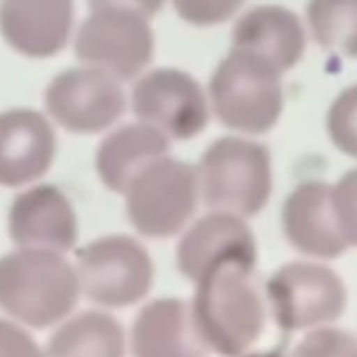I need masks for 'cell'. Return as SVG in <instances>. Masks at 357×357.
<instances>
[{"mask_svg":"<svg viewBox=\"0 0 357 357\" xmlns=\"http://www.w3.org/2000/svg\"><path fill=\"white\" fill-rule=\"evenodd\" d=\"M75 272L82 295L102 310L140 303L155 280L146 247L128 234H109L88 243L77 251Z\"/></svg>","mask_w":357,"mask_h":357,"instance_id":"8992f818","label":"cell"},{"mask_svg":"<svg viewBox=\"0 0 357 357\" xmlns=\"http://www.w3.org/2000/svg\"><path fill=\"white\" fill-rule=\"evenodd\" d=\"M195 287L192 318L209 354L247 356L266 326V305L253 270L224 266L203 276Z\"/></svg>","mask_w":357,"mask_h":357,"instance_id":"7a4b0ae2","label":"cell"},{"mask_svg":"<svg viewBox=\"0 0 357 357\" xmlns=\"http://www.w3.org/2000/svg\"><path fill=\"white\" fill-rule=\"evenodd\" d=\"M289 357H357V339L341 328L322 326L310 331Z\"/></svg>","mask_w":357,"mask_h":357,"instance_id":"7402d4cb","label":"cell"},{"mask_svg":"<svg viewBox=\"0 0 357 357\" xmlns=\"http://www.w3.org/2000/svg\"><path fill=\"white\" fill-rule=\"evenodd\" d=\"M284 236L293 249L312 259H335L347 251L331 203V186L320 180L301 182L282 207Z\"/></svg>","mask_w":357,"mask_h":357,"instance_id":"9a60e30c","label":"cell"},{"mask_svg":"<svg viewBox=\"0 0 357 357\" xmlns=\"http://www.w3.org/2000/svg\"><path fill=\"white\" fill-rule=\"evenodd\" d=\"M199 195L211 211L257 215L272 195V155L261 142L224 136L207 146L199 165Z\"/></svg>","mask_w":357,"mask_h":357,"instance_id":"277c9868","label":"cell"},{"mask_svg":"<svg viewBox=\"0 0 357 357\" xmlns=\"http://www.w3.org/2000/svg\"><path fill=\"white\" fill-rule=\"evenodd\" d=\"M73 0H0V36L19 54L50 59L71 36Z\"/></svg>","mask_w":357,"mask_h":357,"instance_id":"5bb4252c","label":"cell"},{"mask_svg":"<svg viewBox=\"0 0 357 357\" xmlns=\"http://www.w3.org/2000/svg\"><path fill=\"white\" fill-rule=\"evenodd\" d=\"M333 213L347 247H357V167L331 186Z\"/></svg>","mask_w":357,"mask_h":357,"instance_id":"603a6c76","label":"cell"},{"mask_svg":"<svg viewBox=\"0 0 357 357\" xmlns=\"http://www.w3.org/2000/svg\"><path fill=\"white\" fill-rule=\"evenodd\" d=\"M121 322L100 310L82 312L59 324L46 345V357H123Z\"/></svg>","mask_w":357,"mask_h":357,"instance_id":"d6986e66","label":"cell"},{"mask_svg":"<svg viewBox=\"0 0 357 357\" xmlns=\"http://www.w3.org/2000/svg\"><path fill=\"white\" fill-rule=\"evenodd\" d=\"M178 17L197 27H211L238 13L245 0H172Z\"/></svg>","mask_w":357,"mask_h":357,"instance_id":"cb8c5ba5","label":"cell"},{"mask_svg":"<svg viewBox=\"0 0 357 357\" xmlns=\"http://www.w3.org/2000/svg\"><path fill=\"white\" fill-rule=\"evenodd\" d=\"M169 149L172 140L144 121L121 126L98 144L94 157L96 174L111 192L123 195L136 174L151 161L169 155Z\"/></svg>","mask_w":357,"mask_h":357,"instance_id":"ac0fdd59","label":"cell"},{"mask_svg":"<svg viewBox=\"0 0 357 357\" xmlns=\"http://www.w3.org/2000/svg\"><path fill=\"white\" fill-rule=\"evenodd\" d=\"M138 121L161 130L169 140H190L209 123V98L201 84L176 67L144 73L132 88Z\"/></svg>","mask_w":357,"mask_h":357,"instance_id":"30bf717a","label":"cell"},{"mask_svg":"<svg viewBox=\"0 0 357 357\" xmlns=\"http://www.w3.org/2000/svg\"><path fill=\"white\" fill-rule=\"evenodd\" d=\"M73 50L84 65L100 67L119 82L134 79L155 54L151 19L130 8H94L79 25Z\"/></svg>","mask_w":357,"mask_h":357,"instance_id":"ba28073f","label":"cell"},{"mask_svg":"<svg viewBox=\"0 0 357 357\" xmlns=\"http://www.w3.org/2000/svg\"><path fill=\"white\" fill-rule=\"evenodd\" d=\"M243 357H284L282 354H274V351H270V354H247V356Z\"/></svg>","mask_w":357,"mask_h":357,"instance_id":"4316f807","label":"cell"},{"mask_svg":"<svg viewBox=\"0 0 357 357\" xmlns=\"http://www.w3.org/2000/svg\"><path fill=\"white\" fill-rule=\"evenodd\" d=\"M176 264L180 274L195 284L224 266L255 270L257 243L245 218L209 211L182 234L176 249Z\"/></svg>","mask_w":357,"mask_h":357,"instance_id":"8fae6325","label":"cell"},{"mask_svg":"<svg viewBox=\"0 0 357 357\" xmlns=\"http://www.w3.org/2000/svg\"><path fill=\"white\" fill-rule=\"evenodd\" d=\"M44 107L52 121L73 134H100L126 113L121 82L100 67H71L50 79Z\"/></svg>","mask_w":357,"mask_h":357,"instance_id":"9c48e42d","label":"cell"},{"mask_svg":"<svg viewBox=\"0 0 357 357\" xmlns=\"http://www.w3.org/2000/svg\"><path fill=\"white\" fill-rule=\"evenodd\" d=\"M326 130L341 153L357 159V84L335 98L326 115Z\"/></svg>","mask_w":357,"mask_h":357,"instance_id":"44dd1931","label":"cell"},{"mask_svg":"<svg viewBox=\"0 0 357 357\" xmlns=\"http://www.w3.org/2000/svg\"><path fill=\"white\" fill-rule=\"evenodd\" d=\"M8 236L21 249L65 253L77 243V215L67 195L52 184L19 192L8 209Z\"/></svg>","mask_w":357,"mask_h":357,"instance_id":"7c38bea8","label":"cell"},{"mask_svg":"<svg viewBox=\"0 0 357 357\" xmlns=\"http://www.w3.org/2000/svg\"><path fill=\"white\" fill-rule=\"evenodd\" d=\"M56 136L52 123L33 109L0 113V186L33 184L52 167Z\"/></svg>","mask_w":357,"mask_h":357,"instance_id":"4fadbf2b","label":"cell"},{"mask_svg":"<svg viewBox=\"0 0 357 357\" xmlns=\"http://www.w3.org/2000/svg\"><path fill=\"white\" fill-rule=\"evenodd\" d=\"M75 266L63 253L15 249L0 257V310L17 324L44 331L69 318L79 301Z\"/></svg>","mask_w":357,"mask_h":357,"instance_id":"6da1fadb","label":"cell"},{"mask_svg":"<svg viewBox=\"0 0 357 357\" xmlns=\"http://www.w3.org/2000/svg\"><path fill=\"white\" fill-rule=\"evenodd\" d=\"M301 19L276 4H259L238 17L232 29V46L266 56L280 73L293 69L305 52Z\"/></svg>","mask_w":357,"mask_h":357,"instance_id":"e0dca14e","label":"cell"},{"mask_svg":"<svg viewBox=\"0 0 357 357\" xmlns=\"http://www.w3.org/2000/svg\"><path fill=\"white\" fill-rule=\"evenodd\" d=\"M274 320L284 333H310L333 326L347 307L341 276L318 261H291L272 274L266 287Z\"/></svg>","mask_w":357,"mask_h":357,"instance_id":"52a82bcc","label":"cell"},{"mask_svg":"<svg viewBox=\"0 0 357 357\" xmlns=\"http://www.w3.org/2000/svg\"><path fill=\"white\" fill-rule=\"evenodd\" d=\"M134 357H207L192 307L184 299L165 297L144 305L132 326Z\"/></svg>","mask_w":357,"mask_h":357,"instance_id":"2e32d148","label":"cell"},{"mask_svg":"<svg viewBox=\"0 0 357 357\" xmlns=\"http://www.w3.org/2000/svg\"><path fill=\"white\" fill-rule=\"evenodd\" d=\"M0 357H42V354L23 326L0 320Z\"/></svg>","mask_w":357,"mask_h":357,"instance_id":"d4e9b609","label":"cell"},{"mask_svg":"<svg viewBox=\"0 0 357 357\" xmlns=\"http://www.w3.org/2000/svg\"><path fill=\"white\" fill-rule=\"evenodd\" d=\"M165 0H88L90 10L94 8H107V6H115V8H130L136 10L149 19H153L161 8H163Z\"/></svg>","mask_w":357,"mask_h":357,"instance_id":"484cf974","label":"cell"},{"mask_svg":"<svg viewBox=\"0 0 357 357\" xmlns=\"http://www.w3.org/2000/svg\"><path fill=\"white\" fill-rule=\"evenodd\" d=\"M280 71L261 54L234 48L209 79V105L222 126L241 134L270 132L282 113Z\"/></svg>","mask_w":357,"mask_h":357,"instance_id":"3957f363","label":"cell"},{"mask_svg":"<svg viewBox=\"0 0 357 357\" xmlns=\"http://www.w3.org/2000/svg\"><path fill=\"white\" fill-rule=\"evenodd\" d=\"M307 23L322 48L357 59V0H310Z\"/></svg>","mask_w":357,"mask_h":357,"instance_id":"ffe728a7","label":"cell"},{"mask_svg":"<svg viewBox=\"0 0 357 357\" xmlns=\"http://www.w3.org/2000/svg\"><path fill=\"white\" fill-rule=\"evenodd\" d=\"M126 213L138 234L172 238L184 230L199 205L197 167L169 155L151 161L130 182Z\"/></svg>","mask_w":357,"mask_h":357,"instance_id":"5b68a950","label":"cell"}]
</instances>
